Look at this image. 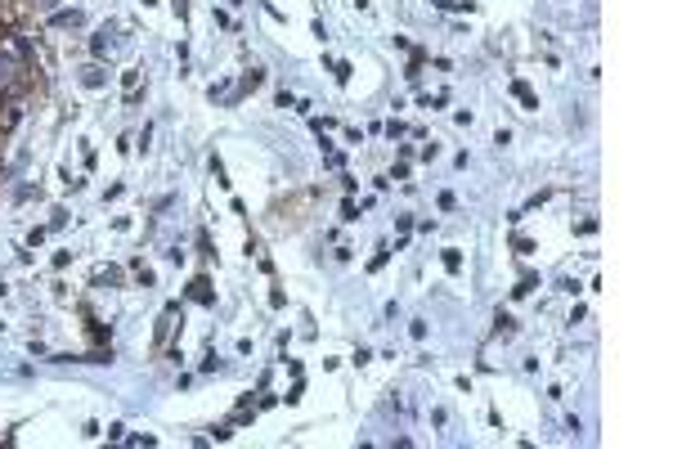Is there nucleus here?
<instances>
[{
	"label": "nucleus",
	"mask_w": 673,
	"mask_h": 449,
	"mask_svg": "<svg viewBox=\"0 0 673 449\" xmlns=\"http://www.w3.org/2000/svg\"><path fill=\"white\" fill-rule=\"evenodd\" d=\"M54 23H58V28H82V10H73V14H58Z\"/></svg>",
	"instance_id": "6"
},
{
	"label": "nucleus",
	"mask_w": 673,
	"mask_h": 449,
	"mask_svg": "<svg viewBox=\"0 0 673 449\" xmlns=\"http://www.w3.org/2000/svg\"><path fill=\"white\" fill-rule=\"evenodd\" d=\"M189 297H193V301H202V306H212V284H207V279H197Z\"/></svg>",
	"instance_id": "3"
},
{
	"label": "nucleus",
	"mask_w": 673,
	"mask_h": 449,
	"mask_svg": "<svg viewBox=\"0 0 673 449\" xmlns=\"http://www.w3.org/2000/svg\"><path fill=\"white\" fill-rule=\"evenodd\" d=\"M0 54H10V58H19V63H28V45H23L14 32H0Z\"/></svg>",
	"instance_id": "2"
},
{
	"label": "nucleus",
	"mask_w": 673,
	"mask_h": 449,
	"mask_svg": "<svg viewBox=\"0 0 673 449\" xmlns=\"http://www.w3.org/2000/svg\"><path fill=\"white\" fill-rule=\"evenodd\" d=\"M121 86H126V99H135V90H140V73H126Z\"/></svg>",
	"instance_id": "5"
},
{
	"label": "nucleus",
	"mask_w": 673,
	"mask_h": 449,
	"mask_svg": "<svg viewBox=\"0 0 673 449\" xmlns=\"http://www.w3.org/2000/svg\"><path fill=\"white\" fill-rule=\"evenodd\" d=\"M512 95H516V99H521V104H525V108H538V104H534V95H530V86H525V82H512Z\"/></svg>",
	"instance_id": "4"
},
{
	"label": "nucleus",
	"mask_w": 673,
	"mask_h": 449,
	"mask_svg": "<svg viewBox=\"0 0 673 449\" xmlns=\"http://www.w3.org/2000/svg\"><path fill=\"white\" fill-rule=\"evenodd\" d=\"M23 82H28V63H19V58H10V54H0V95H14Z\"/></svg>",
	"instance_id": "1"
},
{
	"label": "nucleus",
	"mask_w": 673,
	"mask_h": 449,
	"mask_svg": "<svg viewBox=\"0 0 673 449\" xmlns=\"http://www.w3.org/2000/svg\"><path fill=\"white\" fill-rule=\"evenodd\" d=\"M458 266H462V256H458V252H445V270L458 275Z\"/></svg>",
	"instance_id": "7"
}]
</instances>
